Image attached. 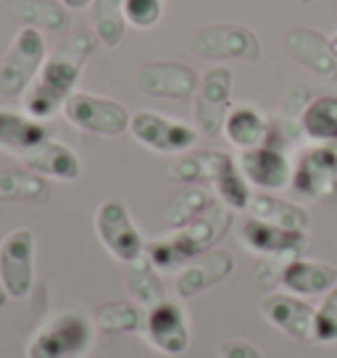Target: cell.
<instances>
[{
	"label": "cell",
	"instance_id": "1",
	"mask_svg": "<svg viewBox=\"0 0 337 358\" xmlns=\"http://www.w3.org/2000/svg\"><path fill=\"white\" fill-rule=\"evenodd\" d=\"M98 43L101 40L90 29H74L58 40L56 50L45 58L32 87L24 92V108L29 116L48 122L50 116L64 111V103L77 90L85 64L92 58Z\"/></svg>",
	"mask_w": 337,
	"mask_h": 358
},
{
	"label": "cell",
	"instance_id": "2",
	"mask_svg": "<svg viewBox=\"0 0 337 358\" xmlns=\"http://www.w3.org/2000/svg\"><path fill=\"white\" fill-rule=\"evenodd\" d=\"M229 227H232V208H227L224 203H214L192 224L174 229L168 237L145 243V258L158 271H177L187 266L192 258L214 250Z\"/></svg>",
	"mask_w": 337,
	"mask_h": 358
},
{
	"label": "cell",
	"instance_id": "3",
	"mask_svg": "<svg viewBox=\"0 0 337 358\" xmlns=\"http://www.w3.org/2000/svg\"><path fill=\"white\" fill-rule=\"evenodd\" d=\"M95 322L82 311H61L40 327L27 345V358H82L95 343Z\"/></svg>",
	"mask_w": 337,
	"mask_h": 358
},
{
	"label": "cell",
	"instance_id": "4",
	"mask_svg": "<svg viewBox=\"0 0 337 358\" xmlns=\"http://www.w3.org/2000/svg\"><path fill=\"white\" fill-rule=\"evenodd\" d=\"M48 58V43L43 29L24 24L16 29L6 56L0 61V95L19 98L32 87Z\"/></svg>",
	"mask_w": 337,
	"mask_h": 358
},
{
	"label": "cell",
	"instance_id": "5",
	"mask_svg": "<svg viewBox=\"0 0 337 358\" xmlns=\"http://www.w3.org/2000/svg\"><path fill=\"white\" fill-rule=\"evenodd\" d=\"M95 235L108 256L124 266H132L145 256V240L122 198H106L95 211Z\"/></svg>",
	"mask_w": 337,
	"mask_h": 358
},
{
	"label": "cell",
	"instance_id": "6",
	"mask_svg": "<svg viewBox=\"0 0 337 358\" xmlns=\"http://www.w3.org/2000/svg\"><path fill=\"white\" fill-rule=\"evenodd\" d=\"M64 116L71 127H77L87 134H98V137H119V134L129 132V122L132 113L127 111V106L106 95H92V92H82L74 90L64 103Z\"/></svg>",
	"mask_w": 337,
	"mask_h": 358
},
{
	"label": "cell",
	"instance_id": "7",
	"mask_svg": "<svg viewBox=\"0 0 337 358\" xmlns=\"http://www.w3.org/2000/svg\"><path fill=\"white\" fill-rule=\"evenodd\" d=\"M129 134L137 143L161 156H182L198 143V129L156 111H137L129 122Z\"/></svg>",
	"mask_w": 337,
	"mask_h": 358
},
{
	"label": "cell",
	"instance_id": "8",
	"mask_svg": "<svg viewBox=\"0 0 337 358\" xmlns=\"http://www.w3.org/2000/svg\"><path fill=\"white\" fill-rule=\"evenodd\" d=\"M290 190L298 198L322 201L337 192V148L308 145L292 164Z\"/></svg>",
	"mask_w": 337,
	"mask_h": 358
},
{
	"label": "cell",
	"instance_id": "9",
	"mask_svg": "<svg viewBox=\"0 0 337 358\" xmlns=\"http://www.w3.org/2000/svg\"><path fill=\"white\" fill-rule=\"evenodd\" d=\"M232 85L235 74L229 66H211L203 71L195 92V122L206 137H219L232 111Z\"/></svg>",
	"mask_w": 337,
	"mask_h": 358
},
{
	"label": "cell",
	"instance_id": "10",
	"mask_svg": "<svg viewBox=\"0 0 337 358\" xmlns=\"http://www.w3.org/2000/svg\"><path fill=\"white\" fill-rule=\"evenodd\" d=\"M0 285L11 301H24L34 287V235L19 227L0 240Z\"/></svg>",
	"mask_w": 337,
	"mask_h": 358
},
{
	"label": "cell",
	"instance_id": "11",
	"mask_svg": "<svg viewBox=\"0 0 337 358\" xmlns=\"http://www.w3.org/2000/svg\"><path fill=\"white\" fill-rule=\"evenodd\" d=\"M192 56L208 58V61H222V58H235V61H259L261 45L259 37L240 27V24H211L203 27L201 32L192 34L190 43Z\"/></svg>",
	"mask_w": 337,
	"mask_h": 358
},
{
	"label": "cell",
	"instance_id": "12",
	"mask_svg": "<svg viewBox=\"0 0 337 358\" xmlns=\"http://www.w3.org/2000/svg\"><path fill=\"white\" fill-rule=\"evenodd\" d=\"M145 337L148 343L164 356H182L190 348V322L177 301H161L145 311Z\"/></svg>",
	"mask_w": 337,
	"mask_h": 358
},
{
	"label": "cell",
	"instance_id": "13",
	"mask_svg": "<svg viewBox=\"0 0 337 358\" xmlns=\"http://www.w3.org/2000/svg\"><path fill=\"white\" fill-rule=\"evenodd\" d=\"M137 87L150 98L168 101H187L198 92V71L174 61H150L137 69Z\"/></svg>",
	"mask_w": 337,
	"mask_h": 358
},
{
	"label": "cell",
	"instance_id": "14",
	"mask_svg": "<svg viewBox=\"0 0 337 358\" xmlns=\"http://www.w3.org/2000/svg\"><path fill=\"white\" fill-rule=\"evenodd\" d=\"M240 243L256 253L269 258H298L308 248V235L295 229H282L274 224H266L256 216H245L240 224Z\"/></svg>",
	"mask_w": 337,
	"mask_h": 358
},
{
	"label": "cell",
	"instance_id": "15",
	"mask_svg": "<svg viewBox=\"0 0 337 358\" xmlns=\"http://www.w3.org/2000/svg\"><path fill=\"white\" fill-rule=\"evenodd\" d=\"M240 171L245 174L250 187H259L261 192H274L282 187H290L292 164L285 148L259 145L250 150H240Z\"/></svg>",
	"mask_w": 337,
	"mask_h": 358
},
{
	"label": "cell",
	"instance_id": "16",
	"mask_svg": "<svg viewBox=\"0 0 337 358\" xmlns=\"http://www.w3.org/2000/svg\"><path fill=\"white\" fill-rule=\"evenodd\" d=\"M232 271H235V258H232V253L224 250V248H214V250L192 258L187 266L180 268V274L174 280L177 298L180 301H192L201 292L222 285Z\"/></svg>",
	"mask_w": 337,
	"mask_h": 358
},
{
	"label": "cell",
	"instance_id": "17",
	"mask_svg": "<svg viewBox=\"0 0 337 358\" xmlns=\"http://www.w3.org/2000/svg\"><path fill=\"white\" fill-rule=\"evenodd\" d=\"M314 311L301 295L292 292H271L261 301V313L271 327H277L282 335L292 337L298 343L314 340Z\"/></svg>",
	"mask_w": 337,
	"mask_h": 358
},
{
	"label": "cell",
	"instance_id": "18",
	"mask_svg": "<svg viewBox=\"0 0 337 358\" xmlns=\"http://www.w3.org/2000/svg\"><path fill=\"white\" fill-rule=\"evenodd\" d=\"M282 287L292 295H327L337 285V266L327 261H311V258H290L280 268Z\"/></svg>",
	"mask_w": 337,
	"mask_h": 358
},
{
	"label": "cell",
	"instance_id": "19",
	"mask_svg": "<svg viewBox=\"0 0 337 358\" xmlns=\"http://www.w3.org/2000/svg\"><path fill=\"white\" fill-rule=\"evenodd\" d=\"M48 137L50 129L45 122L13 108H0V150L22 158L40 143H45Z\"/></svg>",
	"mask_w": 337,
	"mask_h": 358
},
{
	"label": "cell",
	"instance_id": "20",
	"mask_svg": "<svg viewBox=\"0 0 337 358\" xmlns=\"http://www.w3.org/2000/svg\"><path fill=\"white\" fill-rule=\"evenodd\" d=\"M22 164L32 169L45 179H58V182H77L82 177V161L69 145L58 143L53 137H48L45 143L22 156Z\"/></svg>",
	"mask_w": 337,
	"mask_h": 358
},
{
	"label": "cell",
	"instance_id": "21",
	"mask_svg": "<svg viewBox=\"0 0 337 358\" xmlns=\"http://www.w3.org/2000/svg\"><path fill=\"white\" fill-rule=\"evenodd\" d=\"M287 50L301 66H308L319 77L337 79V56L329 48V37L314 29H295L287 34Z\"/></svg>",
	"mask_w": 337,
	"mask_h": 358
},
{
	"label": "cell",
	"instance_id": "22",
	"mask_svg": "<svg viewBox=\"0 0 337 358\" xmlns=\"http://www.w3.org/2000/svg\"><path fill=\"white\" fill-rule=\"evenodd\" d=\"M208 185H214L216 195L222 198V203H224L227 208H232V211H248L250 198H253L250 185H248L245 174L240 171V164L229 153H224V150H216L214 171H211V182Z\"/></svg>",
	"mask_w": 337,
	"mask_h": 358
},
{
	"label": "cell",
	"instance_id": "23",
	"mask_svg": "<svg viewBox=\"0 0 337 358\" xmlns=\"http://www.w3.org/2000/svg\"><path fill=\"white\" fill-rule=\"evenodd\" d=\"M271 132V122L256 106H232V111L224 122V137L229 145H235L237 150H250L266 143V137Z\"/></svg>",
	"mask_w": 337,
	"mask_h": 358
},
{
	"label": "cell",
	"instance_id": "24",
	"mask_svg": "<svg viewBox=\"0 0 337 358\" xmlns=\"http://www.w3.org/2000/svg\"><path fill=\"white\" fill-rule=\"evenodd\" d=\"M248 216H256L261 222L282 227V229H295V232H308V227H311V216L303 206L285 201L271 192H256L248 206Z\"/></svg>",
	"mask_w": 337,
	"mask_h": 358
},
{
	"label": "cell",
	"instance_id": "25",
	"mask_svg": "<svg viewBox=\"0 0 337 358\" xmlns=\"http://www.w3.org/2000/svg\"><path fill=\"white\" fill-rule=\"evenodd\" d=\"M301 132L314 145L337 148V95L311 98L301 116Z\"/></svg>",
	"mask_w": 337,
	"mask_h": 358
},
{
	"label": "cell",
	"instance_id": "26",
	"mask_svg": "<svg viewBox=\"0 0 337 358\" xmlns=\"http://www.w3.org/2000/svg\"><path fill=\"white\" fill-rule=\"evenodd\" d=\"M0 201H50V182L32 169H3L0 171Z\"/></svg>",
	"mask_w": 337,
	"mask_h": 358
},
{
	"label": "cell",
	"instance_id": "27",
	"mask_svg": "<svg viewBox=\"0 0 337 358\" xmlns=\"http://www.w3.org/2000/svg\"><path fill=\"white\" fill-rule=\"evenodd\" d=\"M92 322L101 335H129L145 329V308L137 301H111L95 311Z\"/></svg>",
	"mask_w": 337,
	"mask_h": 358
},
{
	"label": "cell",
	"instance_id": "28",
	"mask_svg": "<svg viewBox=\"0 0 337 358\" xmlns=\"http://www.w3.org/2000/svg\"><path fill=\"white\" fill-rule=\"evenodd\" d=\"M127 287H129L132 298H135L145 311L168 298L166 287H164V282H161V277H158V268L153 266L145 256L140 258L137 264L129 266V274H127Z\"/></svg>",
	"mask_w": 337,
	"mask_h": 358
},
{
	"label": "cell",
	"instance_id": "29",
	"mask_svg": "<svg viewBox=\"0 0 337 358\" xmlns=\"http://www.w3.org/2000/svg\"><path fill=\"white\" fill-rule=\"evenodd\" d=\"M127 13L124 0H92V32L101 45H119L127 32Z\"/></svg>",
	"mask_w": 337,
	"mask_h": 358
},
{
	"label": "cell",
	"instance_id": "30",
	"mask_svg": "<svg viewBox=\"0 0 337 358\" xmlns=\"http://www.w3.org/2000/svg\"><path fill=\"white\" fill-rule=\"evenodd\" d=\"M214 206V198L211 192L203 190V187H187L185 192H180L174 201L168 203L166 208V227L174 232V229H182L192 224L201 213H206Z\"/></svg>",
	"mask_w": 337,
	"mask_h": 358
},
{
	"label": "cell",
	"instance_id": "31",
	"mask_svg": "<svg viewBox=\"0 0 337 358\" xmlns=\"http://www.w3.org/2000/svg\"><path fill=\"white\" fill-rule=\"evenodd\" d=\"M13 13L22 19V24H29L37 29L43 27L50 32H64L69 24L66 11L53 0H16Z\"/></svg>",
	"mask_w": 337,
	"mask_h": 358
},
{
	"label": "cell",
	"instance_id": "32",
	"mask_svg": "<svg viewBox=\"0 0 337 358\" xmlns=\"http://www.w3.org/2000/svg\"><path fill=\"white\" fill-rule=\"evenodd\" d=\"M216 150H187L174 164H168V174L185 185H203L211 182Z\"/></svg>",
	"mask_w": 337,
	"mask_h": 358
},
{
	"label": "cell",
	"instance_id": "33",
	"mask_svg": "<svg viewBox=\"0 0 337 358\" xmlns=\"http://www.w3.org/2000/svg\"><path fill=\"white\" fill-rule=\"evenodd\" d=\"M314 340L322 345L337 343V285L322 298L314 311Z\"/></svg>",
	"mask_w": 337,
	"mask_h": 358
},
{
	"label": "cell",
	"instance_id": "34",
	"mask_svg": "<svg viewBox=\"0 0 337 358\" xmlns=\"http://www.w3.org/2000/svg\"><path fill=\"white\" fill-rule=\"evenodd\" d=\"M164 0H124L127 24L135 29H153L164 19Z\"/></svg>",
	"mask_w": 337,
	"mask_h": 358
},
{
	"label": "cell",
	"instance_id": "35",
	"mask_svg": "<svg viewBox=\"0 0 337 358\" xmlns=\"http://www.w3.org/2000/svg\"><path fill=\"white\" fill-rule=\"evenodd\" d=\"M219 356L222 358H264V353H261L250 340L229 337V340H224V343L219 345Z\"/></svg>",
	"mask_w": 337,
	"mask_h": 358
},
{
	"label": "cell",
	"instance_id": "36",
	"mask_svg": "<svg viewBox=\"0 0 337 358\" xmlns=\"http://www.w3.org/2000/svg\"><path fill=\"white\" fill-rule=\"evenodd\" d=\"M61 3H64V8H71V11H82V8L92 6V0H61Z\"/></svg>",
	"mask_w": 337,
	"mask_h": 358
},
{
	"label": "cell",
	"instance_id": "37",
	"mask_svg": "<svg viewBox=\"0 0 337 358\" xmlns=\"http://www.w3.org/2000/svg\"><path fill=\"white\" fill-rule=\"evenodd\" d=\"M329 48H332V53L337 56V32H335V34H329Z\"/></svg>",
	"mask_w": 337,
	"mask_h": 358
},
{
	"label": "cell",
	"instance_id": "38",
	"mask_svg": "<svg viewBox=\"0 0 337 358\" xmlns=\"http://www.w3.org/2000/svg\"><path fill=\"white\" fill-rule=\"evenodd\" d=\"M6 303H8V292L3 290V285H0V308H3Z\"/></svg>",
	"mask_w": 337,
	"mask_h": 358
}]
</instances>
